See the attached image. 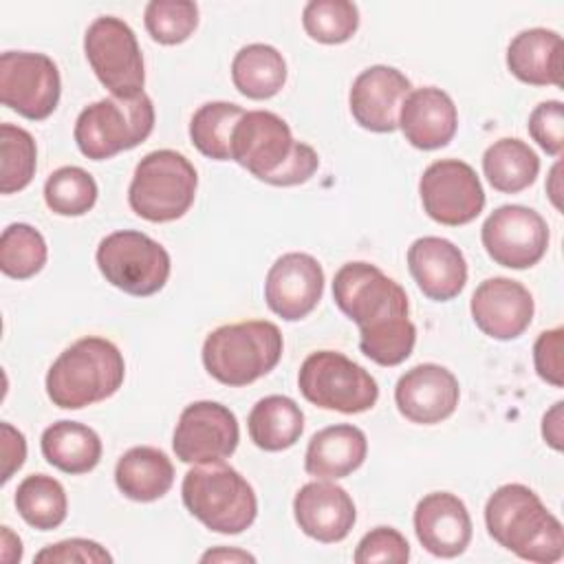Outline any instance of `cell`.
I'll list each match as a JSON object with an SVG mask.
<instances>
[{
  "label": "cell",
  "instance_id": "obj_21",
  "mask_svg": "<svg viewBox=\"0 0 564 564\" xmlns=\"http://www.w3.org/2000/svg\"><path fill=\"white\" fill-rule=\"evenodd\" d=\"M471 518L465 502L449 491H432L416 502L414 533L436 557H458L471 542Z\"/></svg>",
  "mask_w": 564,
  "mask_h": 564
},
{
  "label": "cell",
  "instance_id": "obj_31",
  "mask_svg": "<svg viewBox=\"0 0 564 564\" xmlns=\"http://www.w3.org/2000/svg\"><path fill=\"white\" fill-rule=\"evenodd\" d=\"M15 509L33 529L51 531L66 520L68 498L53 476L31 474L15 489Z\"/></svg>",
  "mask_w": 564,
  "mask_h": 564
},
{
  "label": "cell",
  "instance_id": "obj_1",
  "mask_svg": "<svg viewBox=\"0 0 564 564\" xmlns=\"http://www.w3.org/2000/svg\"><path fill=\"white\" fill-rule=\"evenodd\" d=\"M485 524L500 546L527 562L553 564L564 555L562 522L522 482L500 485L487 498Z\"/></svg>",
  "mask_w": 564,
  "mask_h": 564
},
{
  "label": "cell",
  "instance_id": "obj_39",
  "mask_svg": "<svg viewBox=\"0 0 564 564\" xmlns=\"http://www.w3.org/2000/svg\"><path fill=\"white\" fill-rule=\"evenodd\" d=\"M352 560L357 564H375V562L405 564L410 560V544L397 529L377 527L359 540Z\"/></svg>",
  "mask_w": 564,
  "mask_h": 564
},
{
  "label": "cell",
  "instance_id": "obj_5",
  "mask_svg": "<svg viewBox=\"0 0 564 564\" xmlns=\"http://www.w3.org/2000/svg\"><path fill=\"white\" fill-rule=\"evenodd\" d=\"M154 130L152 99L104 97L88 104L75 119L73 137L79 152L93 161H106L143 143Z\"/></svg>",
  "mask_w": 564,
  "mask_h": 564
},
{
  "label": "cell",
  "instance_id": "obj_47",
  "mask_svg": "<svg viewBox=\"0 0 564 564\" xmlns=\"http://www.w3.org/2000/svg\"><path fill=\"white\" fill-rule=\"evenodd\" d=\"M549 181H551V183L546 185V189H549V196H551L553 205L560 209V207H562V205H560V163H557V165H553Z\"/></svg>",
  "mask_w": 564,
  "mask_h": 564
},
{
  "label": "cell",
  "instance_id": "obj_36",
  "mask_svg": "<svg viewBox=\"0 0 564 564\" xmlns=\"http://www.w3.org/2000/svg\"><path fill=\"white\" fill-rule=\"evenodd\" d=\"M302 26L319 44H341L355 35L359 9L348 0H311L304 4Z\"/></svg>",
  "mask_w": 564,
  "mask_h": 564
},
{
  "label": "cell",
  "instance_id": "obj_15",
  "mask_svg": "<svg viewBox=\"0 0 564 564\" xmlns=\"http://www.w3.org/2000/svg\"><path fill=\"white\" fill-rule=\"evenodd\" d=\"M238 441V419L227 405L218 401H194L178 416L172 447L181 463L203 465L229 458Z\"/></svg>",
  "mask_w": 564,
  "mask_h": 564
},
{
  "label": "cell",
  "instance_id": "obj_46",
  "mask_svg": "<svg viewBox=\"0 0 564 564\" xmlns=\"http://www.w3.org/2000/svg\"><path fill=\"white\" fill-rule=\"evenodd\" d=\"M2 560L7 564H15L22 560V540L11 531V527H2Z\"/></svg>",
  "mask_w": 564,
  "mask_h": 564
},
{
  "label": "cell",
  "instance_id": "obj_22",
  "mask_svg": "<svg viewBox=\"0 0 564 564\" xmlns=\"http://www.w3.org/2000/svg\"><path fill=\"white\" fill-rule=\"evenodd\" d=\"M408 269L421 293L434 302L454 300L467 282L463 251L441 236L416 238L408 247Z\"/></svg>",
  "mask_w": 564,
  "mask_h": 564
},
{
  "label": "cell",
  "instance_id": "obj_9",
  "mask_svg": "<svg viewBox=\"0 0 564 564\" xmlns=\"http://www.w3.org/2000/svg\"><path fill=\"white\" fill-rule=\"evenodd\" d=\"M84 53L95 77L112 97L143 93V55L128 22L115 15L95 18L84 33Z\"/></svg>",
  "mask_w": 564,
  "mask_h": 564
},
{
  "label": "cell",
  "instance_id": "obj_10",
  "mask_svg": "<svg viewBox=\"0 0 564 564\" xmlns=\"http://www.w3.org/2000/svg\"><path fill=\"white\" fill-rule=\"evenodd\" d=\"M333 300L359 330L408 317L405 289L370 262H346L333 278Z\"/></svg>",
  "mask_w": 564,
  "mask_h": 564
},
{
  "label": "cell",
  "instance_id": "obj_27",
  "mask_svg": "<svg viewBox=\"0 0 564 564\" xmlns=\"http://www.w3.org/2000/svg\"><path fill=\"white\" fill-rule=\"evenodd\" d=\"M42 456L55 469L77 476L88 474L101 460L99 434L77 421H57L42 432L40 438Z\"/></svg>",
  "mask_w": 564,
  "mask_h": 564
},
{
  "label": "cell",
  "instance_id": "obj_34",
  "mask_svg": "<svg viewBox=\"0 0 564 564\" xmlns=\"http://www.w3.org/2000/svg\"><path fill=\"white\" fill-rule=\"evenodd\" d=\"M95 178L77 165H64L48 174L44 183V203L59 216H84L97 203Z\"/></svg>",
  "mask_w": 564,
  "mask_h": 564
},
{
  "label": "cell",
  "instance_id": "obj_4",
  "mask_svg": "<svg viewBox=\"0 0 564 564\" xmlns=\"http://www.w3.org/2000/svg\"><path fill=\"white\" fill-rule=\"evenodd\" d=\"M181 498L196 520L223 535L242 533L258 516L253 487L225 460L203 463L187 469L181 485Z\"/></svg>",
  "mask_w": 564,
  "mask_h": 564
},
{
  "label": "cell",
  "instance_id": "obj_8",
  "mask_svg": "<svg viewBox=\"0 0 564 564\" xmlns=\"http://www.w3.org/2000/svg\"><path fill=\"white\" fill-rule=\"evenodd\" d=\"M99 273L119 291L137 297L159 293L172 269L170 253L143 231L121 229L101 238L95 253Z\"/></svg>",
  "mask_w": 564,
  "mask_h": 564
},
{
  "label": "cell",
  "instance_id": "obj_44",
  "mask_svg": "<svg viewBox=\"0 0 564 564\" xmlns=\"http://www.w3.org/2000/svg\"><path fill=\"white\" fill-rule=\"evenodd\" d=\"M562 401H555L542 419V438L557 452L562 449Z\"/></svg>",
  "mask_w": 564,
  "mask_h": 564
},
{
  "label": "cell",
  "instance_id": "obj_3",
  "mask_svg": "<svg viewBox=\"0 0 564 564\" xmlns=\"http://www.w3.org/2000/svg\"><path fill=\"white\" fill-rule=\"evenodd\" d=\"M280 328L267 319H247L214 328L203 341V366L216 381L240 388L269 375L282 357Z\"/></svg>",
  "mask_w": 564,
  "mask_h": 564
},
{
  "label": "cell",
  "instance_id": "obj_6",
  "mask_svg": "<svg viewBox=\"0 0 564 564\" xmlns=\"http://www.w3.org/2000/svg\"><path fill=\"white\" fill-rule=\"evenodd\" d=\"M196 187L198 174L187 156L176 150H154L137 163L128 203L143 220L170 223L189 212Z\"/></svg>",
  "mask_w": 564,
  "mask_h": 564
},
{
  "label": "cell",
  "instance_id": "obj_17",
  "mask_svg": "<svg viewBox=\"0 0 564 564\" xmlns=\"http://www.w3.org/2000/svg\"><path fill=\"white\" fill-rule=\"evenodd\" d=\"M469 311L474 324L491 339L509 341L520 337L533 319V295L524 284L511 278L482 280L471 300Z\"/></svg>",
  "mask_w": 564,
  "mask_h": 564
},
{
  "label": "cell",
  "instance_id": "obj_43",
  "mask_svg": "<svg viewBox=\"0 0 564 564\" xmlns=\"http://www.w3.org/2000/svg\"><path fill=\"white\" fill-rule=\"evenodd\" d=\"M0 438H2V482H9L11 476L24 465L26 441H24V434L11 423L0 425Z\"/></svg>",
  "mask_w": 564,
  "mask_h": 564
},
{
  "label": "cell",
  "instance_id": "obj_20",
  "mask_svg": "<svg viewBox=\"0 0 564 564\" xmlns=\"http://www.w3.org/2000/svg\"><path fill=\"white\" fill-rule=\"evenodd\" d=\"M293 518L302 533L317 542L333 544L350 533L357 520V509L344 487L317 478L297 489L293 498Z\"/></svg>",
  "mask_w": 564,
  "mask_h": 564
},
{
  "label": "cell",
  "instance_id": "obj_2",
  "mask_svg": "<svg viewBox=\"0 0 564 564\" xmlns=\"http://www.w3.org/2000/svg\"><path fill=\"white\" fill-rule=\"evenodd\" d=\"M126 377L119 348L97 335L82 337L59 352L46 372V394L53 405L82 410L112 397Z\"/></svg>",
  "mask_w": 564,
  "mask_h": 564
},
{
  "label": "cell",
  "instance_id": "obj_16",
  "mask_svg": "<svg viewBox=\"0 0 564 564\" xmlns=\"http://www.w3.org/2000/svg\"><path fill=\"white\" fill-rule=\"evenodd\" d=\"M324 269L311 253L280 256L264 278L267 306L286 322L304 319L322 300Z\"/></svg>",
  "mask_w": 564,
  "mask_h": 564
},
{
  "label": "cell",
  "instance_id": "obj_33",
  "mask_svg": "<svg viewBox=\"0 0 564 564\" xmlns=\"http://www.w3.org/2000/svg\"><path fill=\"white\" fill-rule=\"evenodd\" d=\"M44 236L29 223H11L0 236V269L13 280H29L46 264Z\"/></svg>",
  "mask_w": 564,
  "mask_h": 564
},
{
  "label": "cell",
  "instance_id": "obj_29",
  "mask_svg": "<svg viewBox=\"0 0 564 564\" xmlns=\"http://www.w3.org/2000/svg\"><path fill=\"white\" fill-rule=\"evenodd\" d=\"M231 82L249 99H269L286 82V62L271 44H247L231 59Z\"/></svg>",
  "mask_w": 564,
  "mask_h": 564
},
{
  "label": "cell",
  "instance_id": "obj_37",
  "mask_svg": "<svg viewBox=\"0 0 564 564\" xmlns=\"http://www.w3.org/2000/svg\"><path fill=\"white\" fill-rule=\"evenodd\" d=\"M145 31L159 44L185 42L198 26V7L189 0H152L143 13Z\"/></svg>",
  "mask_w": 564,
  "mask_h": 564
},
{
  "label": "cell",
  "instance_id": "obj_30",
  "mask_svg": "<svg viewBox=\"0 0 564 564\" xmlns=\"http://www.w3.org/2000/svg\"><path fill=\"white\" fill-rule=\"evenodd\" d=\"M482 172L494 189L502 194H518L538 178L540 159L524 141L505 137L485 150Z\"/></svg>",
  "mask_w": 564,
  "mask_h": 564
},
{
  "label": "cell",
  "instance_id": "obj_23",
  "mask_svg": "<svg viewBox=\"0 0 564 564\" xmlns=\"http://www.w3.org/2000/svg\"><path fill=\"white\" fill-rule=\"evenodd\" d=\"M399 128L410 145L419 150H438L454 139L458 110L445 90L436 86L414 88L401 104Z\"/></svg>",
  "mask_w": 564,
  "mask_h": 564
},
{
  "label": "cell",
  "instance_id": "obj_13",
  "mask_svg": "<svg viewBox=\"0 0 564 564\" xmlns=\"http://www.w3.org/2000/svg\"><path fill=\"white\" fill-rule=\"evenodd\" d=\"M423 212L441 225L471 223L485 207V189L476 170L458 159L430 163L419 181Z\"/></svg>",
  "mask_w": 564,
  "mask_h": 564
},
{
  "label": "cell",
  "instance_id": "obj_7",
  "mask_svg": "<svg viewBox=\"0 0 564 564\" xmlns=\"http://www.w3.org/2000/svg\"><path fill=\"white\" fill-rule=\"evenodd\" d=\"M297 388L308 403L341 414L366 412L379 399L375 377L337 350L311 352L300 366Z\"/></svg>",
  "mask_w": 564,
  "mask_h": 564
},
{
  "label": "cell",
  "instance_id": "obj_42",
  "mask_svg": "<svg viewBox=\"0 0 564 564\" xmlns=\"http://www.w3.org/2000/svg\"><path fill=\"white\" fill-rule=\"evenodd\" d=\"M562 346H564V328H551L538 335L533 344V366L542 381L562 388L564 383V364H562Z\"/></svg>",
  "mask_w": 564,
  "mask_h": 564
},
{
  "label": "cell",
  "instance_id": "obj_41",
  "mask_svg": "<svg viewBox=\"0 0 564 564\" xmlns=\"http://www.w3.org/2000/svg\"><path fill=\"white\" fill-rule=\"evenodd\" d=\"M35 562H82V564H110L112 555L95 540L86 538H68L55 544L44 546L35 553Z\"/></svg>",
  "mask_w": 564,
  "mask_h": 564
},
{
  "label": "cell",
  "instance_id": "obj_40",
  "mask_svg": "<svg viewBox=\"0 0 564 564\" xmlns=\"http://www.w3.org/2000/svg\"><path fill=\"white\" fill-rule=\"evenodd\" d=\"M531 139L551 156H560L564 150V106L557 99L542 101L529 115Z\"/></svg>",
  "mask_w": 564,
  "mask_h": 564
},
{
  "label": "cell",
  "instance_id": "obj_14",
  "mask_svg": "<svg viewBox=\"0 0 564 564\" xmlns=\"http://www.w3.org/2000/svg\"><path fill=\"white\" fill-rule=\"evenodd\" d=\"M480 240L496 264L507 269H529L546 253L549 225L531 207L502 205L482 223Z\"/></svg>",
  "mask_w": 564,
  "mask_h": 564
},
{
  "label": "cell",
  "instance_id": "obj_26",
  "mask_svg": "<svg viewBox=\"0 0 564 564\" xmlns=\"http://www.w3.org/2000/svg\"><path fill=\"white\" fill-rule=\"evenodd\" d=\"M115 482L126 498L134 502H152L172 489L174 465L165 452L150 445H137L117 460Z\"/></svg>",
  "mask_w": 564,
  "mask_h": 564
},
{
  "label": "cell",
  "instance_id": "obj_32",
  "mask_svg": "<svg viewBox=\"0 0 564 564\" xmlns=\"http://www.w3.org/2000/svg\"><path fill=\"white\" fill-rule=\"evenodd\" d=\"M245 110L231 101H207L189 121L192 145L207 159L231 161V132Z\"/></svg>",
  "mask_w": 564,
  "mask_h": 564
},
{
  "label": "cell",
  "instance_id": "obj_12",
  "mask_svg": "<svg viewBox=\"0 0 564 564\" xmlns=\"http://www.w3.org/2000/svg\"><path fill=\"white\" fill-rule=\"evenodd\" d=\"M300 143L280 115L271 110H245L231 132V161L258 181L273 185L295 156Z\"/></svg>",
  "mask_w": 564,
  "mask_h": 564
},
{
  "label": "cell",
  "instance_id": "obj_45",
  "mask_svg": "<svg viewBox=\"0 0 564 564\" xmlns=\"http://www.w3.org/2000/svg\"><path fill=\"white\" fill-rule=\"evenodd\" d=\"M200 562H229V564H238V562H256V557L251 553H247V551H240V549L218 546V549H209L207 553H203Z\"/></svg>",
  "mask_w": 564,
  "mask_h": 564
},
{
  "label": "cell",
  "instance_id": "obj_35",
  "mask_svg": "<svg viewBox=\"0 0 564 564\" xmlns=\"http://www.w3.org/2000/svg\"><path fill=\"white\" fill-rule=\"evenodd\" d=\"M37 167V148L29 130L2 123L0 126V192L13 194L24 189Z\"/></svg>",
  "mask_w": 564,
  "mask_h": 564
},
{
  "label": "cell",
  "instance_id": "obj_19",
  "mask_svg": "<svg viewBox=\"0 0 564 564\" xmlns=\"http://www.w3.org/2000/svg\"><path fill=\"white\" fill-rule=\"evenodd\" d=\"M410 90L412 84L399 68L386 64L368 66L350 86V115L364 130L392 132L399 128V110Z\"/></svg>",
  "mask_w": 564,
  "mask_h": 564
},
{
  "label": "cell",
  "instance_id": "obj_25",
  "mask_svg": "<svg viewBox=\"0 0 564 564\" xmlns=\"http://www.w3.org/2000/svg\"><path fill=\"white\" fill-rule=\"evenodd\" d=\"M368 454L366 434L350 423L328 425L308 441L304 469L319 480H339L359 469Z\"/></svg>",
  "mask_w": 564,
  "mask_h": 564
},
{
  "label": "cell",
  "instance_id": "obj_38",
  "mask_svg": "<svg viewBox=\"0 0 564 564\" xmlns=\"http://www.w3.org/2000/svg\"><path fill=\"white\" fill-rule=\"evenodd\" d=\"M416 344V326L410 317H401L377 328L359 330L361 352L379 366H399L403 364Z\"/></svg>",
  "mask_w": 564,
  "mask_h": 564
},
{
  "label": "cell",
  "instance_id": "obj_24",
  "mask_svg": "<svg viewBox=\"0 0 564 564\" xmlns=\"http://www.w3.org/2000/svg\"><path fill=\"white\" fill-rule=\"evenodd\" d=\"M507 68L529 86H562V35L544 26L520 31L507 46Z\"/></svg>",
  "mask_w": 564,
  "mask_h": 564
},
{
  "label": "cell",
  "instance_id": "obj_18",
  "mask_svg": "<svg viewBox=\"0 0 564 564\" xmlns=\"http://www.w3.org/2000/svg\"><path fill=\"white\" fill-rule=\"evenodd\" d=\"M458 399V379L452 370L438 364H419L405 370L394 386L397 410L419 425H434L449 419Z\"/></svg>",
  "mask_w": 564,
  "mask_h": 564
},
{
  "label": "cell",
  "instance_id": "obj_28",
  "mask_svg": "<svg viewBox=\"0 0 564 564\" xmlns=\"http://www.w3.org/2000/svg\"><path fill=\"white\" fill-rule=\"evenodd\" d=\"M249 438L264 452H282L293 447L304 432L302 408L284 394L260 399L247 416Z\"/></svg>",
  "mask_w": 564,
  "mask_h": 564
},
{
  "label": "cell",
  "instance_id": "obj_11",
  "mask_svg": "<svg viewBox=\"0 0 564 564\" xmlns=\"http://www.w3.org/2000/svg\"><path fill=\"white\" fill-rule=\"evenodd\" d=\"M57 64L44 53L4 51L0 55V99L24 119L42 121L59 104Z\"/></svg>",
  "mask_w": 564,
  "mask_h": 564
}]
</instances>
